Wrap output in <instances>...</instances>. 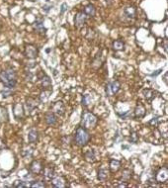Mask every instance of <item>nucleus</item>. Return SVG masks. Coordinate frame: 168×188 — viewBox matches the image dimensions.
I'll return each mask as SVG.
<instances>
[{
	"mask_svg": "<svg viewBox=\"0 0 168 188\" xmlns=\"http://www.w3.org/2000/svg\"><path fill=\"white\" fill-rule=\"evenodd\" d=\"M0 81L6 86V87L13 88L17 82V75L14 70L8 68V70H2L0 73Z\"/></svg>",
	"mask_w": 168,
	"mask_h": 188,
	"instance_id": "nucleus-1",
	"label": "nucleus"
},
{
	"mask_svg": "<svg viewBox=\"0 0 168 188\" xmlns=\"http://www.w3.org/2000/svg\"><path fill=\"white\" fill-rule=\"evenodd\" d=\"M98 119L91 112H84L81 118V127L86 130L94 129L97 124Z\"/></svg>",
	"mask_w": 168,
	"mask_h": 188,
	"instance_id": "nucleus-2",
	"label": "nucleus"
},
{
	"mask_svg": "<svg viewBox=\"0 0 168 188\" xmlns=\"http://www.w3.org/2000/svg\"><path fill=\"white\" fill-rule=\"evenodd\" d=\"M89 140H90L89 133L86 131V129L82 128V127H79L76 130V132H75V136H74L75 144L80 147H84L88 144Z\"/></svg>",
	"mask_w": 168,
	"mask_h": 188,
	"instance_id": "nucleus-3",
	"label": "nucleus"
},
{
	"mask_svg": "<svg viewBox=\"0 0 168 188\" xmlns=\"http://www.w3.org/2000/svg\"><path fill=\"white\" fill-rule=\"evenodd\" d=\"M121 89V83L119 81L115 80L112 81V82H109L106 86V94L108 96H113L117 93L118 91Z\"/></svg>",
	"mask_w": 168,
	"mask_h": 188,
	"instance_id": "nucleus-4",
	"label": "nucleus"
},
{
	"mask_svg": "<svg viewBox=\"0 0 168 188\" xmlns=\"http://www.w3.org/2000/svg\"><path fill=\"white\" fill-rule=\"evenodd\" d=\"M168 179V169L166 166L160 168L155 175V181L158 183H164Z\"/></svg>",
	"mask_w": 168,
	"mask_h": 188,
	"instance_id": "nucleus-5",
	"label": "nucleus"
},
{
	"mask_svg": "<svg viewBox=\"0 0 168 188\" xmlns=\"http://www.w3.org/2000/svg\"><path fill=\"white\" fill-rule=\"evenodd\" d=\"M51 110L53 113L61 116V115H63L64 112H65V106H64V104L61 101H57V102H55L51 105Z\"/></svg>",
	"mask_w": 168,
	"mask_h": 188,
	"instance_id": "nucleus-6",
	"label": "nucleus"
},
{
	"mask_svg": "<svg viewBox=\"0 0 168 188\" xmlns=\"http://www.w3.org/2000/svg\"><path fill=\"white\" fill-rule=\"evenodd\" d=\"M25 56L28 59H36L37 56H38V50L34 45H27L25 48Z\"/></svg>",
	"mask_w": 168,
	"mask_h": 188,
	"instance_id": "nucleus-7",
	"label": "nucleus"
},
{
	"mask_svg": "<svg viewBox=\"0 0 168 188\" xmlns=\"http://www.w3.org/2000/svg\"><path fill=\"white\" fill-rule=\"evenodd\" d=\"M13 114H14L15 118L17 120H20L24 115V109H23V105L21 103H16L13 106Z\"/></svg>",
	"mask_w": 168,
	"mask_h": 188,
	"instance_id": "nucleus-8",
	"label": "nucleus"
},
{
	"mask_svg": "<svg viewBox=\"0 0 168 188\" xmlns=\"http://www.w3.org/2000/svg\"><path fill=\"white\" fill-rule=\"evenodd\" d=\"M74 21H75V26H76V27H78V28L82 27L86 21V14L84 12H78L75 15Z\"/></svg>",
	"mask_w": 168,
	"mask_h": 188,
	"instance_id": "nucleus-9",
	"label": "nucleus"
},
{
	"mask_svg": "<svg viewBox=\"0 0 168 188\" xmlns=\"http://www.w3.org/2000/svg\"><path fill=\"white\" fill-rule=\"evenodd\" d=\"M42 170H43L42 163L39 161H33V163H31V165H30V171L34 174H40Z\"/></svg>",
	"mask_w": 168,
	"mask_h": 188,
	"instance_id": "nucleus-10",
	"label": "nucleus"
},
{
	"mask_svg": "<svg viewBox=\"0 0 168 188\" xmlns=\"http://www.w3.org/2000/svg\"><path fill=\"white\" fill-rule=\"evenodd\" d=\"M51 184H53V187L55 188H62L65 187V180H64L63 177L61 176H55L53 179H51Z\"/></svg>",
	"mask_w": 168,
	"mask_h": 188,
	"instance_id": "nucleus-11",
	"label": "nucleus"
},
{
	"mask_svg": "<svg viewBox=\"0 0 168 188\" xmlns=\"http://www.w3.org/2000/svg\"><path fill=\"white\" fill-rule=\"evenodd\" d=\"M146 113V110L143 104H137L135 109V118H143Z\"/></svg>",
	"mask_w": 168,
	"mask_h": 188,
	"instance_id": "nucleus-12",
	"label": "nucleus"
},
{
	"mask_svg": "<svg viewBox=\"0 0 168 188\" xmlns=\"http://www.w3.org/2000/svg\"><path fill=\"white\" fill-rule=\"evenodd\" d=\"M37 106V102L34 99L32 98H28L27 100H26V103H25V108H26V111L28 112V113H31L32 111H33L34 109H35V107Z\"/></svg>",
	"mask_w": 168,
	"mask_h": 188,
	"instance_id": "nucleus-13",
	"label": "nucleus"
},
{
	"mask_svg": "<svg viewBox=\"0 0 168 188\" xmlns=\"http://www.w3.org/2000/svg\"><path fill=\"white\" fill-rule=\"evenodd\" d=\"M46 123L49 126H53L57 123V116L53 112H49L46 115Z\"/></svg>",
	"mask_w": 168,
	"mask_h": 188,
	"instance_id": "nucleus-14",
	"label": "nucleus"
},
{
	"mask_svg": "<svg viewBox=\"0 0 168 188\" xmlns=\"http://www.w3.org/2000/svg\"><path fill=\"white\" fill-rule=\"evenodd\" d=\"M108 169L106 167H101L99 168L98 170V179L100 181H105L107 178H108Z\"/></svg>",
	"mask_w": 168,
	"mask_h": 188,
	"instance_id": "nucleus-15",
	"label": "nucleus"
},
{
	"mask_svg": "<svg viewBox=\"0 0 168 188\" xmlns=\"http://www.w3.org/2000/svg\"><path fill=\"white\" fill-rule=\"evenodd\" d=\"M34 29L36 30L38 33H45L46 32V28L44 27V23H43L42 19H38L34 24Z\"/></svg>",
	"mask_w": 168,
	"mask_h": 188,
	"instance_id": "nucleus-16",
	"label": "nucleus"
},
{
	"mask_svg": "<svg viewBox=\"0 0 168 188\" xmlns=\"http://www.w3.org/2000/svg\"><path fill=\"white\" fill-rule=\"evenodd\" d=\"M39 138V133L36 129H31L28 134V140H29L30 143H36L38 141Z\"/></svg>",
	"mask_w": 168,
	"mask_h": 188,
	"instance_id": "nucleus-17",
	"label": "nucleus"
},
{
	"mask_svg": "<svg viewBox=\"0 0 168 188\" xmlns=\"http://www.w3.org/2000/svg\"><path fill=\"white\" fill-rule=\"evenodd\" d=\"M121 168V161H117V159H112L110 161V170L112 172H117Z\"/></svg>",
	"mask_w": 168,
	"mask_h": 188,
	"instance_id": "nucleus-18",
	"label": "nucleus"
},
{
	"mask_svg": "<svg viewBox=\"0 0 168 188\" xmlns=\"http://www.w3.org/2000/svg\"><path fill=\"white\" fill-rule=\"evenodd\" d=\"M84 157L85 159L88 161V163H94L95 161V153H94V151L93 150H87V152L84 153Z\"/></svg>",
	"mask_w": 168,
	"mask_h": 188,
	"instance_id": "nucleus-19",
	"label": "nucleus"
},
{
	"mask_svg": "<svg viewBox=\"0 0 168 188\" xmlns=\"http://www.w3.org/2000/svg\"><path fill=\"white\" fill-rule=\"evenodd\" d=\"M143 95H144V98L148 101H151L152 99L155 97V92L153 91L152 89H145L143 90Z\"/></svg>",
	"mask_w": 168,
	"mask_h": 188,
	"instance_id": "nucleus-20",
	"label": "nucleus"
},
{
	"mask_svg": "<svg viewBox=\"0 0 168 188\" xmlns=\"http://www.w3.org/2000/svg\"><path fill=\"white\" fill-rule=\"evenodd\" d=\"M84 13H85L86 15H88V16L93 17L96 13L95 7H94L93 5H91V4H89V5H87L85 8H84Z\"/></svg>",
	"mask_w": 168,
	"mask_h": 188,
	"instance_id": "nucleus-21",
	"label": "nucleus"
},
{
	"mask_svg": "<svg viewBox=\"0 0 168 188\" xmlns=\"http://www.w3.org/2000/svg\"><path fill=\"white\" fill-rule=\"evenodd\" d=\"M132 177V171L131 169H124L123 170L122 176H121V180H123L124 182H127L129 179Z\"/></svg>",
	"mask_w": 168,
	"mask_h": 188,
	"instance_id": "nucleus-22",
	"label": "nucleus"
},
{
	"mask_svg": "<svg viewBox=\"0 0 168 188\" xmlns=\"http://www.w3.org/2000/svg\"><path fill=\"white\" fill-rule=\"evenodd\" d=\"M51 94V90H46L45 89L42 93L40 94V100L41 102H46L49 98V95Z\"/></svg>",
	"mask_w": 168,
	"mask_h": 188,
	"instance_id": "nucleus-23",
	"label": "nucleus"
},
{
	"mask_svg": "<svg viewBox=\"0 0 168 188\" xmlns=\"http://www.w3.org/2000/svg\"><path fill=\"white\" fill-rule=\"evenodd\" d=\"M42 85H43V88L44 89H47V88L51 87V78L48 76V75H44L42 78Z\"/></svg>",
	"mask_w": 168,
	"mask_h": 188,
	"instance_id": "nucleus-24",
	"label": "nucleus"
},
{
	"mask_svg": "<svg viewBox=\"0 0 168 188\" xmlns=\"http://www.w3.org/2000/svg\"><path fill=\"white\" fill-rule=\"evenodd\" d=\"M124 48H125V44L123 41L117 40L115 42H113V49L115 51H122V50H124Z\"/></svg>",
	"mask_w": 168,
	"mask_h": 188,
	"instance_id": "nucleus-25",
	"label": "nucleus"
},
{
	"mask_svg": "<svg viewBox=\"0 0 168 188\" xmlns=\"http://www.w3.org/2000/svg\"><path fill=\"white\" fill-rule=\"evenodd\" d=\"M125 14H126L127 17H129V18H135V7H127L126 9H125Z\"/></svg>",
	"mask_w": 168,
	"mask_h": 188,
	"instance_id": "nucleus-26",
	"label": "nucleus"
},
{
	"mask_svg": "<svg viewBox=\"0 0 168 188\" xmlns=\"http://www.w3.org/2000/svg\"><path fill=\"white\" fill-rule=\"evenodd\" d=\"M45 176H46V178H48V179H53V177L55 176V170L51 167L46 168V169H45Z\"/></svg>",
	"mask_w": 168,
	"mask_h": 188,
	"instance_id": "nucleus-27",
	"label": "nucleus"
},
{
	"mask_svg": "<svg viewBox=\"0 0 168 188\" xmlns=\"http://www.w3.org/2000/svg\"><path fill=\"white\" fill-rule=\"evenodd\" d=\"M31 187L32 188H43V187H46V184L42 181H33L31 183Z\"/></svg>",
	"mask_w": 168,
	"mask_h": 188,
	"instance_id": "nucleus-28",
	"label": "nucleus"
},
{
	"mask_svg": "<svg viewBox=\"0 0 168 188\" xmlns=\"http://www.w3.org/2000/svg\"><path fill=\"white\" fill-rule=\"evenodd\" d=\"M1 94H2V96H3V97H8V96H10V95L12 94V88L6 87V86H5V88H4V89L1 91Z\"/></svg>",
	"mask_w": 168,
	"mask_h": 188,
	"instance_id": "nucleus-29",
	"label": "nucleus"
},
{
	"mask_svg": "<svg viewBox=\"0 0 168 188\" xmlns=\"http://www.w3.org/2000/svg\"><path fill=\"white\" fill-rule=\"evenodd\" d=\"M14 187H17V188H25L27 187V184L24 182V181H21V180H16L13 184Z\"/></svg>",
	"mask_w": 168,
	"mask_h": 188,
	"instance_id": "nucleus-30",
	"label": "nucleus"
},
{
	"mask_svg": "<svg viewBox=\"0 0 168 188\" xmlns=\"http://www.w3.org/2000/svg\"><path fill=\"white\" fill-rule=\"evenodd\" d=\"M130 141L132 142V143H133V144H135L137 141H139V135H137L135 132H133L132 134H131V136H130Z\"/></svg>",
	"mask_w": 168,
	"mask_h": 188,
	"instance_id": "nucleus-31",
	"label": "nucleus"
},
{
	"mask_svg": "<svg viewBox=\"0 0 168 188\" xmlns=\"http://www.w3.org/2000/svg\"><path fill=\"white\" fill-rule=\"evenodd\" d=\"M159 122H160V120H159V117H154V118H152L151 120L149 121V123H148V124L151 125V126L156 127V126H158Z\"/></svg>",
	"mask_w": 168,
	"mask_h": 188,
	"instance_id": "nucleus-32",
	"label": "nucleus"
},
{
	"mask_svg": "<svg viewBox=\"0 0 168 188\" xmlns=\"http://www.w3.org/2000/svg\"><path fill=\"white\" fill-rule=\"evenodd\" d=\"M90 96L89 95H84L83 96V98H82V105L83 106H88L89 105V103H90Z\"/></svg>",
	"mask_w": 168,
	"mask_h": 188,
	"instance_id": "nucleus-33",
	"label": "nucleus"
},
{
	"mask_svg": "<svg viewBox=\"0 0 168 188\" xmlns=\"http://www.w3.org/2000/svg\"><path fill=\"white\" fill-rule=\"evenodd\" d=\"M32 153H33V150H32V149H30V148H28V149H26V150L23 151V155H24L25 157H31Z\"/></svg>",
	"mask_w": 168,
	"mask_h": 188,
	"instance_id": "nucleus-34",
	"label": "nucleus"
},
{
	"mask_svg": "<svg viewBox=\"0 0 168 188\" xmlns=\"http://www.w3.org/2000/svg\"><path fill=\"white\" fill-rule=\"evenodd\" d=\"M66 9H67V4H66V3H63V4L61 5V10H60V13L62 14V13L65 11Z\"/></svg>",
	"mask_w": 168,
	"mask_h": 188,
	"instance_id": "nucleus-35",
	"label": "nucleus"
},
{
	"mask_svg": "<svg viewBox=\"0 0 168 188\" xmlns=\"http://www.w3.org/2000/svg\"><path fill=\"white\" fill-rule=\"evenodd\" d=\"M161 71H162V70H156V72L152 73V74H151V76H156L157 74H159V73L161 72Z\"/></svg>",
	"mask_w": 168,
	"mask_h": 188,
	"instance_id": "nucleus-36",
	"label": "nucleus"
},
{
	"mask_svg": "<svg viewBox=\"0 0 168 188\" xmlns=\"http://www.w3.org/2000/svg\"><path fill=\"white\" fill-rule=\"evenodd\" d=\"M128 186V184L127 183H121V184H118L117 187H127Z\"/></svg>",
	"mask_w": 168,
	"mask_h": 188,
	"instance_id": "nucleus-37",
	"label": "nucleus"
},
{
	"mask_svg": "<svg viewBox=\"0 0 168 188\" xmlns=\"http://www.w3.org/2000/svg\"><path fill=\"white\" fill-rule=\"evenodd\" d=\"M111 1H112V0H106L107 4H110V3H111Z\"/></svg>",
	"mask_w": 168,
	"mask_h": 188,
	"instance_id": "nucleus-38",
	"label": "nucleus"
}]
</instances>
